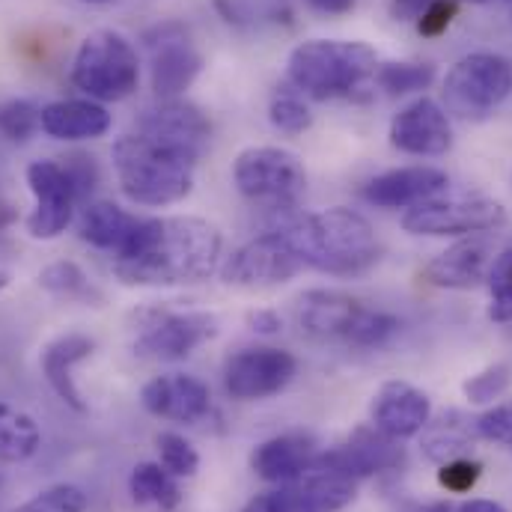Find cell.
Returning <instances> with one entry per match:
<instances>
[{
	"label": "cell",
	"instance_id": "ac0fdd59",
	"mask_svg": "<svg viewBox=\"0 0 512 512\" xmlns=\"http://www.w3.org/2000/svg\"><path fill=\"white\" fill-rule=\"evenodd\" d=\"M390 146L405 155L435 158L453 146V128L447 111L432 99H414L390 120Z\"/></svg>",
	"mask_w": 512,
	"mask_h": 512
},
{
	"label": "cell",
	"instance_id": "f546056e",
	"mask_svg": "<svg viewBox=\"0 0 512 512\" xmlns=\"http://www.w3.org/2000/svg\"><path fill=\"white\" fill-rule=\"evenodd\" d=\"M435 81L432 63H382L376 69V84L387 96H408L420 93Z\"/></svg>",
	"mask_w": 512,
	"mask_h": 512
},
{
	"label": "cell",
	"instance_id": "1f68e13d",
	"mask_svg": "<svg viewBox=\"0 0 512 512\" xmlns=\"http://www.w3.org/2000/svg\"><path fill=\"white\" fill-rule=\"evenodd\" d=\"M268 120L280 134H292V137L304 134L313 126V114H310L307 102L301 99V93H289V90L274 93V99L268 105Z\"/></svg>",
	"mask_w": 512,
	"mask_h": 512
},
{
	"label": "cell",
	"instance_id": "83f0119b",
	"mask_svg": "<svg viewBox=\"0 0 512 512\" xmlns=\"http://www.w3.org/2000/svg\"><path fill=\"white\" fill-rule=\"evenodd\" d=\"M39 444H42L39 423L27 411L0 402V462L6 465L27 462L30 456H36Z\"/></svg>",
	"mask_w": 512,
	"mask_h": 512
},
{
	"label": "cell",
	"instance_id": "ffe728a7",
	"mask_svg": "<svg viewBox=\"0 0 512 512\" xmlns=\"http://www.w3.org/2000/svg\"><path fill=\"white\" fill-rule=\"evenodd\" d=\"M432 420L429 396L408 382H384L370 405V423L393 441L420 435Z\"/></svg>",
	"mask_w": 512,
	"mask_h": 512
},
{
	"label": "cell",
	"instance_id": "60d3db41",
	"mask_svg": "<svg viewBox=\"0 0 512 512\" xmlns=\"http://www.w3.org/2000/svg\"><path fill=\"white\" fill-rule=\"evenodd\" d=\"M456 9H459V0H438V3H432V6L417 18V33L426 36V39L441 36V33L453 24Z\"/></svg>",
	"mask_w": 512,
	"mask_h": 512
},
{
	"label": "cell",
	"instance_id": "d590c367",
	"mask_svg": "<svg viewBox=\"0 0 512 512\" xmlns=\"http://www.w3.org/2000/svg\"><path fill=\"white\" fill-rule=\"evenodd\" d=\"M15 512H87V495L72 483H60L39 492Z\"/></svg>",
	"mask_w": 512,
	"mask_h": 512
},
{
	"label": "cell",
	"instance_id": "3957f363",
	"mask_svg": "<svg viewBox=\"0 0 512 512\" xmlns=\"http://www.w3.org/2000/svg\"><path fill=\"white\" fill-rule=\"evenodd\" d=\"M379 69V57L358 39H310L292 48L286 72L292 87L316 102L358 96Z\"/></svg>",
	"mask_w": 512,
	"mask_h": 512
},
{
	"label": "cell",
	"instance_id": "44dd1931",
	"mask_svg": "<svg viewBox=\"0 0 512 512\" xmlns=\"http://www.w3.org/2000/svg\"><path fill=\"white\" fill-rule=\"evenodd\" d=\"M450 179L438 167H396L367 182L364 200L382 209H411L447 191Z\"/></svg>",
	"mask_w": 512,
	"mask_h": 512
},
{
	"label": "cell",
	"instance_id": "ba28073f",
	"mask_svg": "<svg viewBox=\"0 0 512 512\" xmlns=\"http://www.w3.org/2000/svg\"><path fill=\"white\" fill-rule=\"evenodd\" d=\"M233 182L245 200L268 212H292L307 191V170L292 149L248 146L233 164Z\"/></svg>",
	"mask_w": 512,
	"mask_h": 512
},
{
	"label": "cell",
	"instance_id": "4fadbf2b",
	"mask_svg": "<svg viewBox=\"0 0 512 512\" xmlns=\"http://www.w3.org/2000/svg\"><path fill=\"white\" fill-rule=\"evenodd\" d=\"M298 373V361L286 349L254 346L236 352L224 367V387L233 399L254 402L286 390Z\"/></svg>",
	"mask_w": 512,
	"mask_h": 512
},
{
	"label": "cell",
	"instance_id": "7c38bea8",
	"mask_svg": "<svg viewBox=\"0 0 512 512\" xmlns=\"http://www.w3.org/2000/svg\"><path fill=\"white\" fill-rule=\"evenodd\" d=\"M27 185L30 194L36 197V206L27 218V233L42 242L63 236L75 221V209H78V194L63 161L54 158L33 161L27 167Z\"/></svg>",
	"mask_w": 512,
	"mask_h": 512
},
{
	"label": "cell",
	"instance_id": "8d00e7d4",
	"mask_svg": "<svg viewBox=\"0 0 512 512\" xmlns=\"http://www.w3.org/2000/svg\"><path fill=\"white\" fill-rule=\"evenodd\" d=\"M39 131V108L30 102H6L0 105V137L12 143H24Z\"/></svg>",
	"mask_w": 512,
	"mask_h": 512
},
{
	"label": "cell",
	"instance_id": "b9f144b4",
	"mask_svg": "<svg viewBox=\"0 0 512 512\" xmlns=\"http://www.w3.org/2000/svg\"><path fill=\"white\" fill-rule=\"evenodd\" d=\"M438 0H390V12L396 21H417Z\"/></svg>",
	"mask_w": 512,
	"mask_h": 512
},
{
	"label": "cell",
	"instance_id": "5bb4252c",
	"mask_svg": "<svg viewBox=\"0 0 512 512\" xmlns=\"http://www.w3.org/2000/svg\"><path fill=\"white\" fill-rule=\"evenodd\" d=\"M304 271L301 256L295 254L286 233L277 227L242 245L224 265V280L236 286H274L298 277Z\"/></svg>",
	"mask_w": 512,
	"mask_h": 512
},
{
	"label": "cell",
	"instance_id": "7dc6e473",
	"mask_svg": "<svg viewBox=\"0 0 512 512\" xmlns=\"http://www.w3.org/2000/svg\"><path fill=\"white\" fill-rule=\"evenodd\" d=\"M414 512H462V504H426Z\"/></svg>",
	"mask_w": 512,
	"mask_h": 512
},
{
	"label": "cell",
	"instance_id": "30bf717a",
	"mask_svg": "<svg viewBox=\"0 0 512 512\" xmlns=\"http://www.w3.org/2000/svg\"><path fill=\"white\" fill-rule=\"evenodd\" d=\"M507 224V209L492 197H432L402 215V230L411 236H477Z\"/></svg>",
	"mask_w": 512,
	"mask_h": 512
},
{
	"label": "cell",
	"instance_id": "e575fe53",
	"mask_svg": "<svg viewBox=\"0 0 512 512\" xmlns=\"http://www.w3.org/2000/svg\"><path fill=\"white\" fill-rule=\"evenodd\" d=\"M468 429H462L459 423H438L429 435H426V441H423V453L432 459V462H438V465H444V462H450V459H456V456H462L465 450H468Z\"/></svg>",
	"mask_w": 512,
	"mask_h": 512
},
{
	"label": "cell",
	"instance_id": "74e56055",
	"mask_svg": "<svg viewBox=\"0 0 512 512\" xmlns=\"http://www.w3.org/2000/svg\"><path fill=\"white\" fill-rule=\"evenodd\" d=\"M480 477H483V465L474 462V459H465V456H456V459L444 462L441 471H438L441 489H447V492H453V495L471 492V489L480 483Z\"/></svg>",
	"mask_w": 512,
	"mask_h": 512
},
{
	"label": "cell",
	"instance_id": "2e32d148",
	"mask_svg": "<svg viewBox=\"0 0 512 512\" xmlns=\"http://www.w3.org/2000/svg\"><path fill=\"white\" fill-rule=\"evenodd\" d=\"M402 459H405V453H402L399 441L387 438L373 423L358 426L346 444L331 447V450H319L313 456L316 465L340 471L352 480H364V477H373L382 471H393L402 465Z\"/></svg>",
	"mask_w": 512,
	"mask_h": 512
},
{
	"label": "cell",
	"instance_id": "9a60e30c",
	"mask_svg": "<svg viewBox=\"0 0 512 512\" xmlns=\"http://www.w3.org/2000/svg\"><path fill=\"white\" fill-rule=\"evenodd\" d=\"M137 131L161 146L188 155L191 161H200L212 137L206 114L185 99H161L158 105L146 108L137 123Z\"/></svg>",
	"mask_w": 512,
	"mask_h": 512
},
{
	"label": "cell",
	"instance_id": "ab89813d",
	"mask_svg": "<svg viewBox=\"0 0 512 512\" xmlns=\"http://www.w3.org/2000/svg\"><path fill=\"white\" fill-rule=\"evenodd\" d=\"M63 167H66V173H69V179H72V185H75V194H78V203H87V197L96 191V185H99V167H96V161L90 158V155H69L66 161H63Z\"/></svg>",
	"mask_w": 512,
	"mask_h": 512
},
{
	"label": "cell",
	"instance_id": "cb8c5ba5",
	"mask_svg": "<svg viewBox=\"0 0 512 512\" xmlns=\"http://www.w3.org/2000/svg\"><path fill=\"white\" fill-rule=\"evenodd\" d=\"M316 453L319 450L310 435H301V432L274 435V438L262 441L251 453V468L259 480L286 486L310 468Z\"/></svg>",
	"mask_w": 512,
	"mask_h": 512
},
{
	"label": "cell",
	"instance_id": "d6a6232c",
	"mask_svg": "<svg viewBox=\"0 0 512 512\" xmlns=\"http://www.w3.org/2000/svg\"><path fill=\"white\" fill-rule=\"evenodd\" d=\"M155 447H158V462L179 480V477H194L197 468H200V453L194 450L191 441H185L182 435L176 432H161L155 438Z\"/></svg>",
	"mask_w": 512,
	"mask_h": 512
},
{
	"label": "cell",
	"instance_id": "5b68a950",
	"mask_svg": "<svg viewBox=\"0 0 512 512\" xmlns=\"http://www.w3.org/2000/svg\"><path fill=\"white\" fill-rule=\"evenodd\" d=\"M298 325L322 343H343L355 349H379L399 334V319L367 307L361 298L337 289H310L298 298Z\"/></svg>",
	"mask_w": 512,
	"mask_h": 512
},
{
	"label": "cell",
	"instance_id": "8fae6325",
	"mask_svg": "<svg viewBox=\"0 0 512 512\" xmlns=\"http://www.w3.org/2000/svg\"><path fill=\"white\" fill-rule=\"evenodd\" d=\"M149 51V72H152V90L158 99H182V93L197 81L203 72V54L197 51L191 33L176 24H158L146 36Z\"/></svg>",
	"mask_w": 512,
	"mask_h": 512
},
{
	"label": "cell",
	"instance_id": "f1b7e54d",
	"mask_svg": "<svg viewBox=\"0 0 512 512\" xmlns=\"http://www.w3.org/2000/svg\"><path fill=\"white\" fill-rule=\"evenodd\" d=\"M39 286H42L48 295L60 298V301L99 304V301L105 298L102 289L87 277V271H84L81 265H75V262H66V259L45 265V268L39 271Z\"/></svg>",
	"mask_w": 512,
	"mask_h": 512
},
{
	"label": "cell",
	"instance_id": "816d5d0a",
	"mask_svg": "<svg viewBox=\"0 0 512 512\" xmlns=\"http://www.w3.org/2000/svg\"><path fill=\"white\" fill-rule=\"evenodd\" d=\"M81 3H93V6H105V3H114V0H81Z\"/></svg>",
	"mask_w": 512,
	"mask_h": 512
},
{
	"label": "cell",
	"instance_id": "d4e9b609",
	"mask_svg": "<svg viewBox=\"0 0 512 512\" xmlns=\"http://www.w3.org/2000/svg\"><path fill=\"white\" fill-rule=\"evenodd\" d=\"M39 128L54 140H96L111 128V114L93 99H63L39 111Z\"/></svg>",
	"mask_w": 512,
	"mask_h": 512
},
{
	"label": "cell",
	"instance_id": "603a6c76",
	"mask_svg": "<svg viewBox=\"0 0 512 512\" xmlns=\"http://www.w3.org/2000/svg\"><path fill=\"white\" fill-rule=\"evenodd\" d=\"M93 349H96L93 337H87V334H63L54 343H48L42 358H39L45 382L51 384V390L78 414L87 411V402H84V393L75 382V367L81 361H87L93 355Z\"/></svg>",
	"mask_w": 512,
	"mask_h": 512
},
{
	"label": "cell",
	"instance_id": "f907efd6",
	"mask_svg": "<svg viewBox=\"0 0 512 512\" xmlns=\"http://www.w3.org/2000/svg\"><path fill=\"white\" fill-rule=\"evenodd\" d=\"M9 280H12L9 268H6V265H0V289H6V286H9Z\"/></svg>",
	"mask_w": 512,
	"mask_h": 512
},
{
	"label": "cell",
	"instance_id": "681fc988",
	"mask_svg": "<svg viewBox=\"0 0 512 512\" xmlns=\"http://www.w3.org/2000/svg\"><path fill=\"white\" fill-rule=\"evenodd\" d=\"M459 3H474V6H512V0H459Z\"/></svg>",
	"mask_w": 512,
	"mask_h": 512
},
{
	"label": "cell",
	"instance_id": "4dcf8cb0",
	"mask_svg": "<svg viewBox=\"0 0 512 512\" xmlns=\"http://www.w3.org/2000/svg\"><path fill=\"white\" fill-rule=\"evenodd\" d=\"M489 319L498 325L512 322V245L495 254L489 268Z\"/></svg>",
	"mask_w": 512,
	"mask_h": 512
},
{
	"label": "cell",
	"instance_id": "52a82bcc",
	"mask_svg": "<svg viewBox=\"0 0 512 512\" xmlns=\"http://www.w3.org/2000/svg\"><path fill=\"white\" fill-rule=\"evenodd\" d=\"M131 349L146 361H182L218 334V319L206 310L149 304L131 313Z\"/></svg>",
	"mask_w": 512,
	"mask_h": 512
},
{
	"label": "cell",
	"instance_id": "6da1fadb",
	"mask_svg": "<svg viewBox=\"0 0 512 512\" xmlns=\"http://www.w3.org/2000/svg\"><path fill=\"white\" fill-rule=\"evenodd\" d=\"M221 251V230L203 218H140L126 248L114 256V271L128 286H188L218 271Z\"/></svg>",
	"mask_w": 512,
	"mask_h": 512
},
{
	"label": "cell",
	"instance_id": "bcb514c9",
	"mask_svg": "<svg viewBox=\"0 0 512 512\" xmlns=\"http://www.w3.org/2000/svg\"><path fill=\"white\" fill-rule=\"evenodd\" d=\"M242 512H277L274 495H271V492H268V495H259V498H254Z\"/></svg>",
	"mask_w": 512,
	"mask_h": 512
},
{
	"label": "cell",
	"instance_id": "f35d334b",
	"mask_svg": "<svg viewBox=\"0 0 512 512\" xmlns=\"http://www.w3.org/2000/svg\"><path fill=\"white\" fill-rule=\"evenodd\" d=\"M474 435L512 447V399L498 402L474 420Z\"/></svg>",
	"mask_w": 512,
	"mask_h": 512
},
{
	"label": "cell",
	"instance_id": "7402d4cb",
	"mask_svg": "<svg viewBox=\"0 0 512 512\" xmlns=\"http://www.w3.org/2000/svg\"><path fill=\"white\" fill-rule=\"evenodd\" d=\"M492 262H495V248L489 236L477 233L435 256L423 268V277L441 289H477L480 283H486Z\"/></svg>",
	"mask_w": 512,
	"mask_h": 512
},
{
	"label": "cell",
	"instance_id": "7bdbcfd3",
	"mask_svg": "<svg viewBox=\"0 0 512 512\" xmlns=\"http://www.w3.org/2000/svg\"><path fill=\"white\" fill-rule=\"evenodd\" d=\"M248 322L254 325V331H259V334H277L280 331V316L271 313V310H254L248 316Z\"/></svg>",
	"mask_w": 512,
	"mask_h": 512
},
{
	"label": "cell",
	"instance_id": "7a4b0ae2",
	"mask_svg": "<svg viewBox=\"0 0 512 512\" xmlns=\"http://www.w3.org/2000/svg\"><path fill=\"white\" fill-rule=\"evenodd\" d=\"M301 256L304 268L331 277H358L379 262V239L373 224L355 209H325L280 227Z\"/></svg>",
	"mask_w": 512,
	"mask_h": 512
},
{
	"label": "cell",
	"instance_id": "c3c4849f",
	"mask_svg": "<svg viewBox=\"0 0 512 512\" xmlns=\"http://www.w3.org/2000/svg\"><path fill=\"white\" fill-rule=\"evenodd\" d=\"M15 218H18V215H15V209H12V206H6V203H0V230H3V227H9Z\"/></svg>",
	"mask_w": 512,
	"mask_h": 512
},
{
	"label": "cell",
	"instance_id": "9c48e42d",
	"mask_svg": "<svg viewBox=\"0 0 512 512\" xmlns=\"http://www.w3.org/2000/svg\"><path fill=\"white\" fill-rule=\"evenodd\" d=\"M512 93V63L492 51L456 60L444 78V105L459 120H486Z\"/></svg>",
	"mask_w": 512,
	"mask_h": 512
},
{
	"label": "cell",
	"instance_id": "f6af8a7d",
	"mask_svg": "<svg viewBox=\"0 0 512 512\" xmlns=\"http://www.w3.org/2000/svg\"><path fill=\"white\" fill-rule=\"evenodd\" d=\"M462 512H507L501 504L495 501H486V498H474V501H465Z\"/></svg>",
	"mask_w": 512,
	"mask_h": 512
},
{
	"label": "cell",
	"instance_id": "836d02e7",
	"mask_svg": "<svg viewBox=\"0 0 512 512\" xmlns=\"http://www.w3.org/2000/svg\"><path fill=\"white\" fill-rule=\"evenodd\" d=\"M510 387H512V364H507V361L486 367L483 373L471 376L468 382L462 384V390H465L468 402H477V405L501 399Z\"/></svg>",
	"mask_w": 512,
	"mask_h": 512
},
{
	"label": "cell",
	"instance_id": "4316f807",
	"mask_svg": "<svg viewBox=\"0 0 512 512\" xmlns=\"http://www.w3.org/2000/svg\"><path fill=\"white\" fill-rule=\"evenodd\" d=\"M131 501L140 507H155L161 512L176 510L182 504V489L176 477L161 462H140L128 477Z\"/></svg>",
	"mask_w": 512,
	"mask_h": 512
},
{
	"label": "cell",
	"instance_id": "e0dca14e",
	"mask_svg": "<svg viewBox=\"0 0 512 512\" xmlns=\"http://www.w3.org/2000/svg\"><path fill=\"white\" fill-rule=\"evenodd\" d=\"M271 495L277 512H340L355 501L358 480L310 462V468L298 480L280 486Z\"/></svg>",
	"mask_w": 512,
	"mask_h": 512
},
{
	"label": "cell",
	"instance_id": "d6986e66",
	"mask_svg": "<svg viewBox=\"0 0 512 512\" xmlns=\"http://www.w3.org/2000/svg\"><path fill=\"white\" fill-rule=\"evenodd\" d=\"M140 402L152 417L173 423H200L212 411L209 387L188 373H164L143 384Z\"/></svg>",
	"mask_w": 512,
	"mask_h": 512
},
{
	"label": "cell",
	"instance_id": "277c9868",
	"mask_svg": "<svg viewBox=\"0 0 512 512\" xmlns=\"http://www.w3.org/2000/svg\"><path fill=\"white\" fill-rule=\"evenodd\" d=\"M114 170L120 191L137 206H173L194 188V167L188 155L149 140L146 134H123L114 149Z\"/></svg>",
	"mask_w": 512,
	"mask_h": 512
},
{
	"label": "cell",
	"instance_id": "8992f818",
	"mask_svg": "<svg viewBox=\"0 0 512 512\" xmlns=\"http://www.w3.org/2000/svg\"><path fill=\"white\" fill-rule=\"evenodd\" d=\"M72 84L93 102H123L140 84V57L117 30H93L72 60Z\"/></svg>",
	"mask_w": 512,
	"mask_h": 512
},
{
	"label": "cell",
	"instance_id": "484cf974",
	"mask_svg": "<svg viewBox=\"0 0 512 512\" xmlns=\"http://www.w3.org/2000/svg\"><path fill=\"white\" fill-rule=\"evenodd\" d=\"M137 224H140V218L131 215L123 206H117L111 200H93V203H84V209H81L78 236L87 245L117 256L128 245V239L134 236Z\"/></svg>",
	"mask_w": 512,
	"mask_h": 512
},
{
	"label": "cell",
	"instance_id": "ee69618b",
	"mask_svg": "<svg viewBox=\"0 0 512 512\" xmlns=\"http://www.w3.org/2000/svg\"><path fill=\"white\" fill-rule=\"evenodd\" d=\"M307 6L322 15H343L355 6V0H307Z\"/></svg>",
	"mask_w": 512,
	"mask_h": 512
}]
</instances>
